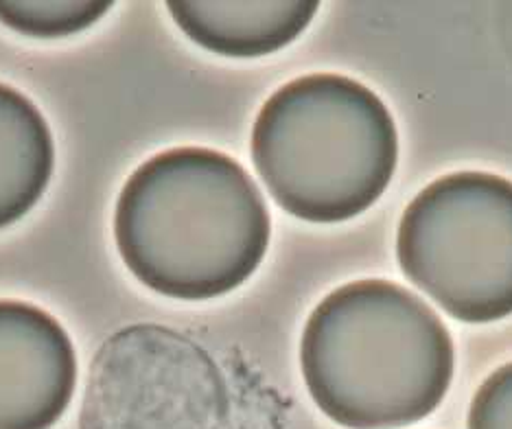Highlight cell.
<instances>
[{"mask_svg": "<svg viewBox=\"0 0 512 429\" xmlns=\"http://www.w3.org/2000/svg\"><path fill=\"white\" fill-rule=\"evenodd\" d=\"M270 211L237 160L167 149L138 167L116 202V248L154 292L208 300L243 285L270 246Z\"/></svg>", "mask_w": 512, "mask_h": 429, "instance_id": "cell-1", "label": "cell"}, {"mask_svg": "<svg viewBox=\"0 0 512 429\" xmlns=\"http://www.w3.org/2000/svg\"><path fill=\"white\" fill-rule=\"evenodd\" d=\"M453 340L438 313L405 287L370 278L313 309L300 342L311 399L348 429L423 421L453 379Z\"/></svg>", "mask_w": 512, "mask_h": 429, "instance_id": "cell-2", "label": "cell"}, {"mask_svg": "<svg viewBox=\"0 0 512 429\" xmlns=\"http://www.w3.org/2000/svg\"><path fill=\"white\" fill-rule=\"evenodd\" d=\"M397 160L390 110L351 77L289 81L254 121V167L276 204L302 222L340 224L362 215L390 187Z\"/></svg>", "mask_w": 512, "mask_h": 429, "instance_id": "cell-3", "label": "cell"}, {"mask_svg": "<svg viewBox=\"0 0 512 429\" xmlns=\"http://www.w3.org/2000/svg\"><path fill=\"white\" fill-rule=\"evenodd\" d=\"M403 274L451 318L512 313V182L486 171L438 178L407 204L397 233Z\"/></svg>", "mask_w": 512, "mask_h": 429, "instance_id": "cell-4", "label": "cell"}, {"mask_svg": "<svg viewBox=\"0 0 512 429\" xmlns=\"http://www.w3.org/2000/svg\"><path fill=\"white\" fill-rule=\"evenodd\" d=\"M217 388L197 346L165 327L136 324L97 353L81 429H219Z\"/></svg>", "mask_w": 512, "mask_h": 429, "instance_id": "cell-5", "label": "cell"}, {"mask_svg": "<svg viewBox=\"0 0 512 429\" xmlns=\"http://www.w3.org/2000/svg\"><path fill=\"white\" fill-rule=\"evenodd\" d=\"M77 384L73 342L49 313L0 300V429H51Z\"/></svg>", "mask_w": 512, "mask_h": 429, "instance_id": "cell-6", "label": "cell"}, {"mask_svg": "<svg viewBox=\"0 0 512 429\" xmlns=\"http://www.w3.org/2000/svg\"><path fill=\"white\" fill-rule=\"evenodd\" d=\"M171 18L202 49L224 57H263L292 44L311 20L316 0H259V3H219V0H173Z\"/></svg>", "mask_w": 512, "mask_h": 429, "instance_id": "cell-7", "label": "cell"}, {"mask_svg": "<svg viewBox=\"0 0 512 429\" xmlns=\"http://www.w3.org/2000/svg\"><path fill=\"white\" fill-rule=\"evenodd\" d=\"M53 162V136L40 110L16 88L0 84V228L16 224L40 202Z\"/></svg>", "mask_w": 512, "mask_h": 429, "instance_id": "cell-8", "label": "cell"}, {"mask_svg": "<svg viewBox=\"0 0 512 429\" xmlns=\"http://www.w3.org/2000/svg\"><path fill=\"white\" fill-rule=\"evenodd\" d=\"M112 3L90 0H0V22L29 38H66L90 29Z\"/></svg>", "mask_w": 512, "mask_h": 429, "instance_id": "cell-9", "label": "cell"}, {"mask_svg": "<svg viewBox=\"0 0 512 429\" xmlns=\"http://www.w3.org/2000/svg\"><path fill=\"white\" fill-rule=\"evenodd\" d=\"M467 429H512V362L497 368L475 392Z\"/></svg>", "mask_w": 512, "mask_h": 429, "instance_id": "cell-10", "label": "cell"}]
</instances>
